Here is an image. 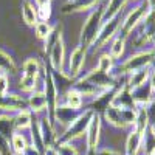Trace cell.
<instances>
[{"mask_svg":"<svg viewBox=\"0 0 155 155\" xmlns=\"http://www.w3.org/2000/svg\"><path fill=\"white\" fill-rule=\"evenodd\" d=\"M34 3H36V8H41V6L51 5V0H34Z\"/></svg>","mask_w":155,"mask_h":155,"instance_id":"cell-36","label":"cell"},{"mask_svg":"<svg viewBox=\"0 0 155 155\" xmlns=\"http://www.w3.org/2000/svg\"><path fill=\"white\" fill-rule=\"evenodd\" d=\"M53 25H50L48 22H41L39 20L37 25L34 27V31H36V37L41 39V41H45V39L51 34V31H53Z\"/></svg>","mask_w":155,"mask_h":155,"instance_id":"cell-28","label":"cell"},{"mask_svg":"<svg viewBox=\"0 0 155 155\" xmlns=\"http://www.w3.org/2000/svg\"><path fill=\"white\" fill-rule=\"evenodd\" d=\"M101 118L104 120L109 126L115 127V129H129L124 118H123V113H121V109L115 107V106H109L104 112H102Z\"/></svg>","mask_w":155,"mask_h":155,"instance_id":"cell-13","label":"cell"},{"mask_svg":"<svg viewBox=\"0 0 155 155\" xmlns=\"http://www.w3.org/2000/svg\"><path fill=\"white\" fill-rule=\"evenodd\" d=\"M27 106H28V110L34 115L47 110V96H45V93L42 92V90H36V92L30 93V96L27 98Z\"/></svg>","mask_w":155,"mask_h":155,"instance_id":"cell-14","label":"cell"},{"mask_svg":"<svg viewBox=\"0 0 155 155\" xmlns=\"http://www.w3.org/2000/svg\"><path fill=\"white\" fill-rule=\"evenodd\" d=\"M92 155H123L121 152H116V150H113V149H110V147H98Z\"/></svg>","mask_w":155,"mask_h":155,"instance_id":"cell-33","label":"cell"},{"mask_svg":"<svg viewBox=\"0 0 155 155\" xmlns=\"http://www.w3.org/2000/svg\"><path fill=\"white\" fill-rule=\"evenodd\" d=\"M22 155H44V152H41V150H37L34 146H28L27 149H25V152L22 153Z\"/></svg>","mask_w":155,"mask_h":155,"instance_id":"cell-35","label":"cell"},{"mask_svg":"<svg viewBox=\"0 0 155 155\" xmlns=\"http://www.w3.org/2000/svg\"><path fill=\"white\" fill-rule=\"evenodd\" d=\"M23 109H28L27 106V99L20 95L16 93H6L3 96H0V110L5 112V113H17L19 110Z\"/></svg>","mask_w":155,"mask_h":155,"instance_id":"cell-8","label":"cell"},{"mask_svg":"<svg viewBox=\"0 0 155 155\" xmlns=\"http://www.w3.org/2000/svg\"><path fill=\"white\" fill-rule=\"evenodd\" d=\"M22 19L28 27H36L39 22V16H37V9L34 6V3L31 0H23L22 3Z\"/></svg>","mask_w":155,"mask_h":155,"instance_id":"cell-16","label":"cell"},{"mask_svg":"<svg viewBox=\"0 0 155 155\" xmlns=\"http://www.w3.org/2000/svg\"><path fill=\"white\" fill-rule=\"evenodd\" d=\"M84 110V109H82ZM82 110H74V109H70L68 106H65V104H58V107H56V110H54V118H53V123L56 124V123H59L61 126H64V127H68L76 118H78V115H79Z\"/></svg>","mask_w":155,"mask_h":155,"instance_id":"cell-9","label":"cell"},{"mask_svg":"<svg viewBox=\"0 0 155 155\" xmlns=\"http://www.w3.org/2000/svg\"><path fill=\"white\" fill-rule=\"evenodd\" d=\"M104 6L106 5L101 2L96 8H93L88 12L87 19L84 20L81 34H79V44L84 45L87 50L93 47L96 37H98V33L102 27V22H104Z\"/></svg>","mask_w":155,"mask_h":155,"instance_id":"cell-1","label":"cell"},{"mask_svg":"<svg viewBox=\"0 0 155 155\" xmlns=\"http://www.w3.org/2000/svg\"><path fill=\"white\" fill-rule=\"evenodd\" d=\"M30 130H31V146H34L37 150L44 152V143H42V134H41V124H39V120L34 118L31 121Z\"/></svg>","mask_w":155,"mask_h":155,"instance_id":"cell-23","label":"cell"},{"mask_svg":"<svg viewBox=\"0 0 155 155\" xmlns=\"http://www.w3.org/2000/svg\"><path fill=\"white\" fill-rule=\"evenodd\" d=\"M149 6L146 3V0H141L138 2L127 14L123 17V22H121V28H120V36L121 37H129L141 23L146 20V17L149 16Z\"/></svg>","mask_w":155,"mask_h":155,"instance_id":"cell-3","label":"cell"},{"mask_svg":"<svg viewBox=\"0 0 155 155\" xmlns=\"http://www.w3.org/2000/svg\"><path fill=\"white\" fill-rule=\"evenodd\" d=\"M129 0H109L104 6V22L116 17L118 14H121L123 9L126 8V3Z\"/></svg>","mask_w":155,"mask_h":155,"instance_id":"cell-17","label":"cell"},{"mask_svg":"<svg viewBox=\"0 0 155 155\" xmlns=\"http://www.w3.org/2000/svg\"><path fill=\"white\" fill-rule=\"evenodd\" d=\"M150 44L155 47V33H153V34H152V37H150Z\"/></svg>","mask_w":155,"mask_h":155,"instance_id":"cell-39","label":"cell"},{"mask_svg":"<svg viewBox=\"0 0 155 155\" xmlns=\"http://www.w3.org/2000/svg\"><path fill=\"white\" fill-rule=\"evenodd\" d=\"M8 88H9V79H8V74L0 73V96L6 95V93H8Z\"/></svg>","mask_w":155,"mask_h":155,"instance_id":"cell-32","label":"cell"},{"mask_svg":"<svg viewBox=\"0 0 155 155\" xmlns=\"http://www.w3.org/2000/svg\"><path fill=\"white\" fill-rule=\"evenodd\" d=\"M44 155H56L54 147H47V149L44 150Z\"/></svg>","mask_w":155,"mask_h":155,"instance_id":"cell-38","label":"cell"},{"mask_svg":"<svg viewBox=\"0 0 155 155\" xmlns=\"http://www.w3.org/2000/svg\"><path fill=\"white\" fill-rule=\"evenodd\" d=\"M101 2L102 0H73V2H67L61 8V12L62 14H76V12L92 11Z\"/></svg>","mask_w":155,"mask_h":155,"instance_id":"cell-11","label":"cell"},{"mask_svg":"<svg viewBox=\"0 0 155 155\" xmlns=\"http://www.w3.org/2000/svg\"><path fill=\"white\" fill-rule=\"evenodd\" d=\"M146 155H155V149H152V150H149Z\"/></svg>","mask_w":155,"mask_h":155,"instance_id":"cell-40","label":"cell"},{"mask_svg":"<svg viewBox=\"0 0 155 155\" xmlns=\"http://www.w3.org/2000/svg\"><path fill=\"white\" fill-rule=\"evenodd\" d=\"M96 68L99 71H104V73H113V70L116 68V65H115V61L112 59V56L109 53H104V54L99 56Z\"/></svg>","mask_w":155,"mask_h":155,"instance_id":"cell-26","label":"cell"},{"mask_svg":"<svg viewBox=\"0 0 155 155\" xmlns=\"http://www.w3.org/2000/svg\"><path fill=\"white\" fill-rule=\"evenodd\" d=\"M101 127H102V118L99 113H95L92 121H90L87 132H85V143H87V150L92 155L98 146H99V138H101Z\"/></svg>","mask_w":155,"mask_h":155,"instance_id":"cell-5","label":"cell"},{"mask_svg":"<svg viewBox=\"0 0 155 155\" xmlns=\"http://www.w3.org/2000/svg\"><path fill=\"white\" fill-rule=\"evenodd\" d=\"M37 81L39 78H30V76H22L20 79V90L25 93H33L37 90Z\"/></svg>","mask_w":155,"mask_h":155,"instance_id":"cell-29","label":"cell"},{"mask_svg":"<svg viewBox=\"0 0 155 155\" xmlns=\"http://www.w3.org/2000/svg\"><path fill=\"white\" fill-rule=\"evenodd\" d=\"M67 2H73V0H67Z\"/></svg>","mask_w":155,"mask_h":155,"instance_id":"cell-42","label":"cell"},{"mask_svg":"<svg viewBox=\"0 0 155 155\" xmlns=\"http://www.w3.org/2000/svg\"><path fill=\"white\" fill-rule=\"evenodd\" d=\"M61 36H62V25H61V23H56V25H54V28H53V31H51V34L44 41V51H45L47 54L50 53L51 47L54 45V42L58 41Z\"/></svg>","mask_w":155,"mask_h":155,"instance_id":"cell-27","label":"cell"},{"mask_svg":"<svg viewBox=\"0 0 155 155\" xmlns=\"http://www.w3.org/2000/svg\"><path fill=\"white\" fill-rule=\"evenodd\" d=\"M54 150H56V155H79V150L73 146V143L56 144Z\"/></svg>","mask_w":155,"mask_h":155,"instance_id":"cell-30","label":"cell"},{"mask_svg":"<svg viewBox=\"0 0 155 155\" xmlns=\"http://www.w3.org/2000/svg\"><path fill=\"white\" fill-rule=\"evenodd\" d=\"M95 112L92 109H84L79 115H78V118L64 130V134L58 135V140H56V144H62V143H73V141H76L78 138H81L85 135L87 132V127L90 124V121H92ZM54 144V146H56Z\"/></svg>","mask_w":155,"mask_h":155,"instance_id":"cell-2","label":"cell"},{"mask_svg":"<svg viewBox=\"0 0 155 155\" xmlns=\"http://www.w3.org/2000/svg\"><path fill=\"white\" fill-rule=\"evenodd\" d=\"M23 76H30V78H39V74H41L42 71V65L41 62H39V59L36 58H30L23 62Z\"/></svg>","mask_w":155,"mask_h":155,"instance_id":"cell-21","label":"cell"},{"mask_svg":"<svg viewBox=\"0 0 155 155\" xmlns=\"http://www.w3.org/2000/svg\"><path fill=\"white\" fill-rule=\"evenodd\" d=\"M12 121H14V130H25V129H30L33 115L28 109H23L12 115Z\"/></svg>","mask_w":155,"mask_h":155,"instance_id":"cell-18","label":"cell"},{"mask_svg":"<svg viewBox=\"0 0 155 155\" xmlns=\"http://www.w3.org/2000/svg\"><path fill=\"white\" fill-rule=\"evenodd\" d=\"M147 84H149V87H150V90H152V93L155 95V68H153V67L150 68V74H149Z\"/></svg>","mask_w":155,"mask_h":155,"instance_id":"cell-34","label":"cell"},{"mask_svg":"<svg viewBox=\"0 0 155 155\" xmlns=\"http://www.w3.org/2000/svg\"><path fill=\"white\" fill-rule=\"evenodd\" d=\"M39 124H41V134H42V143H44V150L47 147H54L56 140H58V134L54 124L48 116L45 115L42 120H39Z\"/></svg>","mask_w":155,"mask_h":155,"instance_id":"cell-10","label":"cell"},{"mask_svg":"<svg viewBox=\"0 0 155 155\" xmlns=\"http://www.w3.org/2000/svg\"><path fill=\"white\" fill-rule=\"evenodd\" d=\"M14 121H12V115L8 113H2L0 115V134L3 137H6L8 140H11L12 134H14Z\"/></svg>","mask_w":155,"mask_h":155,"instance_id":"cell-25","label":"cell"},{"mask_svg":"<svg viewBox=\"0 0 155 155\" xmlns=\"http://www.w3.org/2000/svg\"><path fill=\"white\" fill-rule=\"evenodd\" d=\"M130 2H135V3H138V2H141V0H130Z\"/></svg>","mask_w":155,"mask_h":155,"instance_id":"cell-41","label":"cell"},{"mask_svg":"<svg viewBox=\"0 0 155 155\" xmlns=\"http://www.w3.org/2000/svg\"><path fill=\"white\" fill-rule=\"evenodd\" d=\"M129 90H130V88H129ZM130 96H132V99H134L137 107H147L150 102L153 101V98H155V95L152 93L149 84H144L141 87L132 88L130 90Z\"/></svg>","mask_w":155,"mask_h":155,"instance_id":"cell-12","label":"cell"},{"mask_svg":"<svg viewBox=\"0 0 155 155\" xmlns=\"http://www.w3.org/2000/svg\"><path fill=\"white\" fill-rule=\"evenodd\" d=\"M0 73H5V74H16L17 73L14 59L2 48H0Z\"/></svg>","mask_w":155,"mask_h":155,"instance_id":"cell-20","label":"cell"},{"mask_svg":"<svg viewBox=\"0 0 155 155\" xmlns=\"http://www.w3.org/2000/svg\"><path fill=\"white\" fill-rule=\"evenodd\" d=\"M121 22H123V12L121 14H118L116 17L107 20V22H102V27L98 33V37H96V41L93 44L92 48H104L109 42L113 41V37H116L120 34V28H121Z\"/></svg>","mask_w":155,"mask_h":155,"instance_id":"cell-4","label":"cell"},{"mask_svg":"<svg viewBox=\"0 0 155 155\" xmlns=\"http://www.w3.org/2000/svg\"><path fill=\"white\" fill-rule=\"evenodd\" d=\"M28 146L30 144H28V141H27V138H25L23 134H17V132L12 134V137H11V149H12V153L14 155H22Z\"/></svg>","mask_w":155,"mask_h":155,"instance_id":"cell-24","label":"cell"},{"mask_svg":"<svg viewBox=\"0 0 155 155\" xmlns=\"http://www.w3.org/2000/svg\"><path fill=\"white\" fill-rule=\"evenodd\" d=\"M0 155H14L11 149V140L0 134Z\"/></svg>","mask_w":155,"mask_h":155,"instance_id":"cell-31","label":"cell"},{"mask_svg":"<svg viewBox=\"0 0 155 155\" xmlns=\"http://www.w3.org/2000/svg\"><path fill=\"white\" fill-rule=\"evenodd\" d=\"M146 3H147V6H149V11L152 12V11H155V0H146Z\"/></svg>","mask_w":155,"mask_h":155,"instance_id":"cell-37","label":"cell"},{"mask_svg":"<svg viewBox=\"0 0 155 155\" xmlns=\"http://www.w3.org/2000/svg\"><path fill=\"white\" fill-rule=\"evenodd\" d=\"M150 68L152 67L143 68V70H137V71H134L130 74H127V82H126L127 88L132 90V88H137V87H141V85L147 84L149 74H150Z\"/></svg>","mask_w":155,"mask_h":155,"instance_id":"cell-15","label":"cell"},{"mask_svg":"<svg viewBox=\"0 0 155 155\" xmlns=\"http://www.w3.org/2000/svg\"><path fill=\"white\" fill-rule=\"evenodd\" d=\"M50 68L53 70V73L65 74L64 71V58H65V45H64L62 36L54 42V45L50 50Z\"/></svg>","mask_w":155,"mask_h":155,"instance_id":"cell-7","label":"cell"},{"mask_svg":"<svg viewBox=\"0 0 155 155\" xmlns=\"http://www.w3.org/2000/svg\"><path fill=\"white\" fill-rule=\"evenodd\" d=\"M124 50H126V39L118 34L116 37H113V41H112V44H110L109 54L112 56L113 61H116V59H120V58L124 54Z\"/></svg>","mask_w":155,"mask_h":155,"instance_id":"cell-22","label":"cell"},{"mask_svg":"<svg viewBox=\"0 0 155 155\" xmlns=\"http://www.w3.org/2000/svg\"><path fill=\"white\" fill-rule=\"evenodd\" d=\"M85 56H87V48L81 44H78V47L71 51L70 54V62H68V78L70 79H78L82 73L84 64H85Z\"/></svg>","mask_w":155,"mask_h":155,"instance_id":"cell-6","label":"cell"},{"mask_svg":"<svg viewBox=\"0 0 155 155\" xmlns=\"http://www.w3.org/2000/svg\"><path fill=\"white\" fill-rule=\"evenodd\" d=\"M64 96H65V102L64 104L68 106L70 109H74V110H82V102H84V98L81 96L79 92H76L74 88H68L65 90V93H64Z\"/></svg>","mask_w":155,"mask_h":155,"instance_id":"cell-19","label":"cell"}]
</instances>
